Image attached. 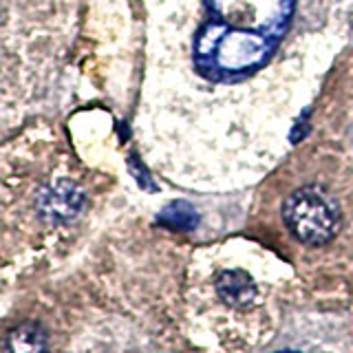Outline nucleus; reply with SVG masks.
I'll return each instance as SVG.
<instances>
[{"mask_svg":"<svg viewBox=\"0 0 353 353\" xmlns=\"http://www.w3.org/2000/svg\"><path fill=\"white\" fill-rule=\"evenodd\" d=\"M208 25L232 33H254L279 40L290 25L294 0H205Z\"/></svg>","mask_w":353,"mask_h":353,"instance_id":"nucleus-1","label":"nucleus"},{"mask_svg":"<svg viewBox=\"0 0 353 353\" xmlns=\"http://www.w3.org/2000/svg\"><path fill=\"white\" fill-rule=\"evenodd\" d=\"M283 216L292 234L307 245H323L336 236L340 212L318 188H301L285 201Z\"/></svg>","mask_w":353,"mask_h":353,"instance_id":"nucleus-2","label":"nucleus"},{"mask_svg":"<svg viewBox=\"0 0 353 353\" xmlns=\"http://www.w3.org/2000/svg\"><path fill=\"white\" fill-rule=\"evenodd\" d=\"M84 194L82 190L71 181H60L40 196V214L49 223H62V221L73 219L82 210Z\"/></svg>","mask_w":353,"mask_h":353,"instance_id":"nucleus-3","label":"nucleus"},{"mask_svg":"<svg viewBox=\"0 0 353 353\" xmlns=\"http://www.w3.org/2000/svg\"><path fill=\"white\" fill-rule=\"evenodd\" d=\"M47 331L38 323H22L5 336L0 353H47Z\"/></svg>","mask_w":353,"mask_h":353,"instance_id":"nucleus-4","label":"nucleus"},{"mask_svg":"<svg viewBox=\"0 0 353 353\" xmlns=\"http://www.w3.org/2000/svg\"><path fill=\"white\" fill-rule=\"evenodd\" d=\"M216 292L221 301L232 307H248L254 296H256V287H254L252 276L241 270H228L219 276Z\"/></svg>","mask_w":353,"mask_h":353,"instance_id":"nucleus-5","label":"nucleus"},{"mask_svg":"<svg viewBox=\"0 0 353 353\" xmlns=\"http://www.w3.org/2000/svg\"><path fill=\"white\" fill-rule=\"evenodd\" d=\"M159 223L170 228L174 232H190L199 223V214L196 210L185 203V201H174L170 205H165L159 214Z\"/></svg>","mask_w":353,"mask_h":353,"instance_id":"nucleus-6","label":"nucleus"},{"mask_svg":"<svg viewBox=\"0 0 353 353\" xmlns=\"http://www.w3.org/2000/svg\"><path fill=\"white\" fill-rule=\"evenodd\" d=\"M279 353H296V351H279Z\"/></svg>","mask_w":353,"mask_h":353,"instance_id":"nucleus-7","label":"nucleus"}]
</instances>
